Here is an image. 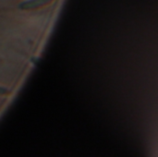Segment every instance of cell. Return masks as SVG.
<instances>
[{"instance_id": "2", "label": "cell", "mask_w": 158, "mask_h": 157, "mask_svg": "<svg viewBox=\"0 0 158 157\" xmlns=\"http://www.w3.org/2000/svg\"><path fill=\"white\" fill-rule=\"evenodd\" d=\"M10 94V91L4 88V87H0V96H3V95H9Z\"/></svg>"}, {"instance_id": "1", "label": "cell", "mask_w": 158, "mask_h": 157, "mask_svg": "<svg viewBox=\"0 0 158 157\" xmlns=\"http://www.w3.org/2000/svg\"><path fill=\"white\" fill-rule=\"evenodd\" d=\"M54 0H27L19 4V7L22 10H33L51 4Z\"/></svg>"}]
</instances>
